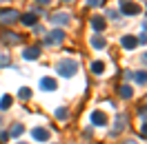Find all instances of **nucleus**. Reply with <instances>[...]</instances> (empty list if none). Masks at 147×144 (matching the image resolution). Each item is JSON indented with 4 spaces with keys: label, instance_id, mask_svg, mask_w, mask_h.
Instances as JSON below:
<instances>
[{
    "label": "nucleus",
    "instance_id": "5",
    "mask_svg": "<svg viewBox=\"0 0 147 144\" xmlns=\"http://www.w3.org/2000/svg\"><path fill=\"white\" fill-rule=\"evenodd\" d=\"M51 22L58 25V27H65V25H69L71 22V13H67V11H58L51 16Z\"/></svg>",
    "mask_w": 147,
    "mask_h": 144
},
{
    "label": "nucleus",
    "instance_id": "30",
    "mask_svg": "<svg viewBox=\"0 0 147 144\" xmlns=\"http://www.w3.org/2000/svg\"><path fill=\"white\" fill-rule=\"evenodd\" d=\"M36 2H40V5H49L51 0H36Z\"/></svg>",
    "mask_w": 147,
    "mask_h": 144
},
{
    "label": "nucleus",
    "instance_id": "8",
    "mask_svg": "<svg viewBox=\"0 0 147 144\" xmlns=\"http://www.w3.org/2000/svg\"><path fill=\"white\" fill-rule=\"evenodd\" d=\"M34 137L40 140V142H47V140H49V131L42 129V126H38V129H34Z\"/></svg>",
    "mask_w": 147,
    "mask_h": 144
},
{
    "label": "nucleus",
    "instance_id": "27",
    "mask_svg": "<svg viewBox=\"0 0 147 144\" xmlns=\"http://www.w3.org/2000/svg\"><path fill=\"white\" fill-rule=\"evenodd\" d=\"M136 40L140 42V45H145V42H147V33H143V36H140V38H136Z\"/></svg>",
    "mask_w": 147,
    "mask_h": 144
},
{
    "label": "nucleus",
    "instance_id": "1",
    "mask_svg": "<svg viewBox=\"0 0 147 144\" xmlns=\"http://www.w3.org/2000/svg\"><path fill=\"white\" fill-rule=\"evenodd\" d=\"M56 71L60 73L63 78H71L74 73L78 71V64L74 62V60H69V58H65V60H60V62L56 64Z\"/></svg>",
    "mask_w": 147,
    "mask_h": 144
},
{
    "label": "nucleus",
    "instance_id": "15",
    "mask_svg": "<svg viewBox=\"0 0 147 144\" xmlns=\"http://www.w3.org/2000/svg\"><path fill=\"white\" fill-rule=\"evenodd\" d=\"M131 93H134V91H131V87H127V84H123V87H118V95H120V98L129 100V98H131Z\"/></svg>",
    "mask_w": 147,
    "mask_h": 144
},
{
    "label": "nucleus",
    "instance_id": "26",
    "mask_svg": "<svg viewBox=\"0 0 147 144\" xmlns=\"http://www.w3.org/2000/svg\"><path fill=\"white\" fill-rule=\"evenodd\" d=\"M140 135H145V137H147V122H143V126H140Z\"/></svg>",
    "mask_w": 147,
    "mask_h": 144
},
{
    "label": "nucleus",
    "instance_id": "32",
    "mask_svg": "<svg viewBox=\"0 0 147 144\" xmlns=\"http://www.w3.org/2000/svg\"><path fill=\"white\" fill-rule=\"evenodd\" d=\"M123 144H136V142H134V140H129V142H123Z\"/></svg>",
    "mask_w": 147,
    "mask_h": 144
},
{
    "label": "nucleus",
    "instance_id": "10",
    "mask_svg": "<svg viewBox=\"0 0 147 144\" xmlns=\"http://www.w3.org/2000/svg\"><path fill=\"white\" fill-rule=\"evenodd\" d=\"M40 89L56 91V80H54V78H42V80H40Z\"/></svg>",
    "mask_w": 147,
    "mask_h": 144
},
{
    "label": "nucleus",
    "instance_id": "24",
    "mask_svg": "<svg viewBox=\"0 0 147 144\" xmlns=\"http://www.w3.org/2000/svg\"><path fill=\"white\" fill-rule=\"evenodd\" d=\"M138 115H140V117H147V107H140V109H138Z\"/></svg>",
    "mask_w": 147,
    "mask_h": 144
},
{
    "label": "nucleus",
    "instance_id": "12",
    "mask_svg": "<svg viewBox=\"0 0 147 144\" xmlns=\"http://www.w3.org/2000/svg\"><path fill=\"white\" fill-rule=\"evenodd\" d=\"M25 58H27V60H36L38 55H40V49H38V47H29V49H25Z\"/></svg>",
    "mask_w": 147,
    "mask_h": 144
},
{
    "label": "nucleus",
    "instance_id": "21",
    "mask_svg": "<svg viewBox=\"0 0 147 144\" xmlns=\"http://www.w3.org/2000/svg\"><path fill=\"white\" fill-rule=\"evenodd\" d=\"M134 78H136L140 84H147V73L145 71H138V73H134Z\"/></svg>",
    "mask_w": 147,
    "mask_h": 144
},
{
    "label": "nucleus",
    "instance_id": "4",
    "mask_svg": "<svg viewBox=\"0 0 147 144\" xmlns=\"http://www.w3.org/2000/svg\"><path fill=\"white\" fill-rule=\"evenodd\" d=\"M65 40V31L63 29H54V31H49L45 38V45H60Z\"/></svg>",
    "mask_w": 147,
    "mask_h": 144
},
{
    "label": "nucleus",
    "instance_id": "9",
    "mask_svg": "<svg viewBox=\"0 0 147 144\" xmlns=\"http://www.w3.org/2000/svg\"><path fill=\"white\" fill-rule=\"evenodd\" d=\"M92 122H94L96 126H102L105 122H107V117H105V113H102V111H94V113H92Z\"/></svg>",
    "mask_w": 147,
    "mask_h": 144
},
{
    "label": "nucleus",
    "instance_id": "34",
    "mask_svg": "<svg viewBox=\"0 0 147 144\" xmlns=\"http://www.w3.org/2000/svg\"><path fill=\"white\" fill-rule=\"evenodd\" d=\"M18 144H27V142H18Z\"/></svg>",
    "mask_w": 147,
    "mask_h": 144
},
{
    "label": "nucleus",
    "instance_id": "18",
    "mask_svg": "<svg viewBox=\"0 0 147 144\" xmlns=\"http://www.w3.org/2000/svg\"><path fill=\"white\" fill-rule=\"evenodd\" d=\"M102 69H105V62H100V60L92 62V71L94 73H102Z\"/></svg>",
    "mask_w": 147,
    "mask_h": 144
},
{
    "label": "nucleus",
    "instance_id": "7",
    "mask_svg": "<svg viewBox=\"0 0 147 144\" xmlns=\"http://www.w3.org/2000/svg\"><path fill=\"white\" fill-rule=\"evenodd\" d=\"M20 38H22V36L13 33V31H2V33H0V40H2L5 45H18Z\"/></svg>",
    "mask_w": 147,
    "mask_h": 144
},
{
    "label": "nucleus",
    "instance_id": "19",
    "mask_svg": "<svg viewBox=\"0 0 147 144\" xmlns=\"http://www.w3.org/2000/svg\"><path fill=\"white\" fill-rule=\"evenodd\" d=\"M22 131H25V126H22V124H13V129H11V133H9V135L18 137V135H22Z\"/></svg>",
    "mask_w": 147,
    "mask_h": 144
},
{
    "label": "nucleus",
    "instance_id": "13",
    "mask_svg": "<svg viewBox=\"0 0 147 144\" xmlns=\"http://www.w3.org/2000/svg\"><path fill=\"white\" fill-rule=\"evenodd\" d=\"M105 45H107V40L102 36H92V47L94 49H105Z\"/></svg>",
    "mask_w": 147,
    "mask_h": 144
},
{
    "label": "nucleus",
    "instance_id": "25",
    "mask_svg": "<svg viewBox=\"0 0 147 144\" xmlns=\"http://www.w3.org/2000/svg\"><path fill=\"white\" fill-rule=\"evenodd\" d=\"M87 5H89V7H98V5H100V0H87Z\"/></svg>",
    "mask_w": 147,
    "mask_h": 144
},
{
    "label": "nucleus",
    "instance_id": "16",
    "mask_svg": "<svg viewBox=\"0 0 147 144\" xmlns=\"http://www.w3.org/2000/svg\"><path fill=\"white\" fill-rule=\"evenodd\" d=\"M92 27L96 29V31H102V29H105V20H102L100 16H96V18H92Z\"/></svg>",
    "mask_w": 147,
    "mask_h": 144
},
{
    "label": "nucleus",
    "instance_id": "14",
    "mask_svg": "<svg viewBox=\"0 0 147 144\" xmlns=\"http://www.w3.org/2000/svg\"><path fill=\"white\" fill-rule=\"evenodd\" d=\"M22 22H25V25H27V27H34V25H36L38 22V18H36V13H25V16H22Z\"/></svg>",
    "mask_w": 147,
    "mask_h": 144
},
{
    "label": "nucleus",
    "instance_id": "33",
    "mask_svg": "<svg viewBox=\"0 0 147 144\" xmlns=\"http://www.w3.org/2000/svg\"><path fill=\"white\" fill-rule=\"evenodd\" d=\"M65 2H74V0H65Z\"/></svg>",
    "mask_w": 147,
    "mask_h": 144
},
{
    "label": "nucleus",
    "instance_id": "28",
    "mask_svg": "<svg viewBox=\"0 0 147 144\" xmlns=\"http://www.w3.org/2000/svg\"><path fill=\"white\" fill-rule=\"evenodd\" d=\"M107 16H109V18H114V20H116V18H118V11H107Z\"/></svg>",
    "mask_w": 147,
    "mask_h": 144
},
{
    "label": "nucleus",
    "instance_id": "23",
    "mask_svg": "<svg viewBox=\"0 0 147 144\" xmlns=\"http://www.w3.org/2000/svg\"><path fill=\"white\" fill-rule=\"evenodd\" d=\"M67 115H69L67 109H58V111H56V117H58V120H67Z\"/></svg>",
    "mask_w": 147,
    "mask_h": 144
},
{
    "label": "nucleus",
    "instance_id": "2",
    "mask_svg": "<svg viewBox=\"0 0 147 144\" xmlns=\"http://www.w3.org/2000/svg\"><path fill=\"white\" fill-rule=\"evenodd\" d=\"M20 20L18 9H0V25H13Z\"/></svg>",
    "mask_w": 147,
    "mask_h": 144
},
{
    "label": "nucleus",
    "instance_id": "31",
    "mask_svg": "<svg viewBox=\"0 0 147 144\" xmlns=\"http://www.w3.org/2000/svg\"><path fill=\"white\" fill-rule=\"evenodd\" d=\"M143 62H145V64H147V53H145V55H143Z\"/></svg>",
    "mask_w": 147,
    "mask_h": 144
},
{
    "label": "nucleus",
    "instance_id": "22",
    "mask_svg": "<svg viewBox=\"0 0 147 144\" xmlns=\"http://www.w3.org/2000/svg\"><path fill=\"white\" fill-rule=\"evenodd\" d=\"M11 62V58L7 53H0V67H7V64Z\"/></svg>",
    "mask_w": 147,
    "mask_h": 144
},
{
    "label": "nucleus",
    "instance_id": "6",
    "mask_svg": "<svg viewBox=\"0 0 147 144\" xmlns=\"http://www.w3.org/2000/svg\"><path fill=\"white\" fill-rule=\"evenodd\" d=\"M120 11L127 16H136V13H140V7L134 2H127V0H120Z\"/></svg>",
    "mask_w": 147,
    "mask_h": 144
},
{
    "label": "nucleus",
    "instance_id": "11",
    "mask_svg": "<svg viewBox=\"0 0 147 144\" xmlns=\"http://www.w3.org/2000/svg\"><path fill=\"white\" fill-rule=\"evenodd\" d=\"M120 45H123V49H134V47L138 45V40L134 36H125L123 40H120Z\"/></svg>",
    "mask_w": 147,
    "mask_h": 144
},
{
    "label": "nucleus",
    "instance_id": "3",
    "mask_svg": "<svg viewBox=\"0 0 147 144\" xmlns=\"http://www.w3.org/2000/svg\"><path fill=\"white\" fill-rule=\"evenodd\" d=\"M129 124V117H127V113H118V115H116V122H114V131H111V137H114V135H118L120 131H123V129H125V126Z\"/></svg>",
    "mask_w": 147,
    "mask_h": 144
},
{
    "label": "nucleus",
    "instance_id": "29",
    "mask_svg": "<svg viewBox=\"0 0 147 144\" xmlns=\"http://www.w3.org/2000/svg\"><path fill=\"white\" fill-rule=\"evenodd\" d=\"M9 140V133H0V142H7Z\"/></svg>",
    "mask_w": 147,
    "mask_h": 144
},
{
    "label": "nucleus",
    "instance_id": "20",
    "mask_svg": "<svg viewBox=\"0 0 147 144\" xmlns=\"http://www.w3.org/2000/svg\"><path fill=\"white\" fill-rule=\"evenodd\" d=\"M18 95L22 100H29V98H31V89H29V87H22V89L18 91Z\"/></svg>",
    "mask_w": 147,
    "mask_h": 144
},
{
    "label": "nucleus",
    "instance_id": "17",
    "mask_svg": "<svg viewBox=\"0 0 147 144\" xmlns=\"http://www.w3.org/2000/svg\"><path fill=\"white\" fill-rule=\"evenodd\" d=\"M9 107H11V95H2V98H0V109L7 111Z\"/></svg>",
    "mask_w": 147,
    "mask_h": 144
}]
</instances>
